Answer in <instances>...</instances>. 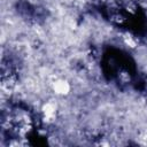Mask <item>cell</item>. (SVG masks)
<instances>
[{
  "label": "cell",
  "instance_id": "2",
  "mask_svg": "<svg viewBox=\"0 0 147 147\" xmlns=\"http://www.w3.org/2000/svg\"><path fill=\"white\" fill-rule=\"evenodd\" d=\"M16 11L17 14L29 23H41L42 21L46 20L47 11L45 8L30 2L28 0H20L16 3Z\"/></svg>",
  "mask_w": 147,
  "mask_h": 147
},
{
  "label": "cell",
  "instance_id": "1",
  "mask_svg": "<svg viewBox=\"0 0 147 147\" xmlns=\"http://www.w3.org/2000/svg\"><path fill=\"white\" fill-rule=\"evenodd\" d=\"M103 68L106 75H108L110 79H116L119 83L125 78L130 82L134 74V67L131 59L118 51H110L106 54Z\"/></svg>",
  "mask_w": 147,
  "mask_h": 147
}]
</instances>
